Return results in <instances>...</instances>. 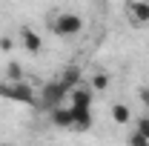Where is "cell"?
<instances>
[{"label": "cell", "mask_w": 149, "mask_h": 146, "mask_svg": "<svg viewBox=\"0 0 149 146\" xmlns=\"http://www.w3.org/2000/svg\"><path fill=\"white\" fill-rule=\"evenodd\" d=\"M80 77H83V72H80L77 66H66L63 72L57 74V80H60V83H63L66 89H74V86L80 83Z\"/></svg>", "instance_id": "9c48e42d"}, {"label": "cell", "mask_w": 149, "mask_h": 146, "mask_svg": "<svg viewBox=\"0 0 149 146\" xmlns=\"http://www.w3.org/2000/svg\"><path fill=\"white\" fill-rule=\"evenodd\" d=\"M112 120H115V123H129L132 120L129 106H126V103H115V106H112Z\"/></svg>", "instance_id": "30bf717a"}, {"label": "cell", "mask_w": 149, "mask_h": 146, "mask_svg": "<svg viewBox=\"0 0 149 146\" xmlns=\"http://www.w3.org/2000/svg\"><path fill=\"white\" fill-rule=\"evenodd\" d=\"M49 117H52V123H55L57 129H72V109L69 106H52L49 109Z\"/></svg>", "instance_id": "52a82bcc"}, {"label": "cell", "mask_w": 149, "mask_h": 146, "mask_svg": "<svg viewBox=\"0 0 149 146\" xmlns=\"http://www.w3.org/2000/svg\"><path fill=\"white\" fill-rule=\"evenodd\" d=\"M49 29L57 37H74L83 32V17L74 15V12H55L49 17Z\"/></svg>", "instance_id": "6da1fadb"}, {"label": "cell", "mask_w": 149, "mask_h": 146, "mask_svg": "<svg viewBox=\"0 0 149 146\" xmlns=\"http://www.w3.org/2000/svg\"><path fill=\"white\" fill-rule=\"evenodd\" d=\"M72 109V129H77V132H89L95 123L92 117V106H69Z\"/></svg>", "instance_id": "5b68a950"}, {"label": "cell", "mask_w": 149, "mask_h": 146, "mask_svg": "<svg viewBox=\"0 0 149 146\" xmlns=\"http://www.w3.org/2000/svg\"><path fill=\"white\" fill-rule=\"evenodd\" d=\"M66 97H69V89H66L60 80H52V83H46V86L40 89V106H43V109H52V106H60Z\"/></svg>", "instance_id": "3957f363"}, {"label": "cell", "mask_w": 149, "mask_h": 146, "mask_svg": "<svg viewBox=\"0 0 149 146\" xmlns=\"http://www.w3.org/2000/svg\"><path fill=\"white\" fill-rule=\"evenodd\" d=\"M129 143H132V146H149V140L141 135V132H138V129H135V132L129 135Z\"/></svg>", "instance_id": "4fadbf2b"}, {"label": "cell", "mask_w": 149, "mask_h": 146, "mask_svg": "<svg viewBox=\"0 0 149 146\" xmlns=\"http://www.w3.org/2000/svg\"><path fill=\"white\" fill-rule=\"evenodd\" d=\"M106 86H109V74H103V72H97L92 77V92H103L106 89Z\"/></svg>", "instance_id": "7c38bea8"}, {"label": "cell", "mask_w": 149, "mask_h": 146, "mask_svg": "<svg viewBox=\"0 0 149 146\" xmlns=\"http://www.w3.org/2000/svg\"><path fill=\"white\" fill-rule=\"evenodd\" d=\"M138 95H141V100H143V103H149V89H141Z\"/></svg>", "instance_id": "2e32d148"}, {"label": "cell", "mask_w": 149, "mask_h": 146, "mask_svg": "<svg viewBox=\"0 0 149 146\" xmlns=\"http://www.w3.org/2000/svg\"><path fill=\"white\" fill-rule=\"evenodd\" d=\"M6 77H9V80H23V66L15 63V60H9V63H6Z\"/></svg>", "instance_id": "8fae6325"}, {"label": "cell", "mask_w": 149, "mask_h": 146, "mask_svg": "<svg viewBox=\"0 0 149 146\" xmlns=\"http://www.w3.org/2000/svg\"><path fill=\"white\" fill-rule=\"evenodd\" d=\"M12 46H15V43H12V40H9V37H0V49H3V52H9V49H12Z\"/></svg>", "instance_id": "9a60e30c"}, {"label": "cell", "mask_w": 149, "mask_h": 146, "mask_svg": "<svg viewBox=\"0 0 149 146\" xmlns=\"http://www.w3.org/2000/svg\"><path fill=\"white\" fill-rule=\"evenodd\" d=\"M20 46L29 52V55H37L40 49H43V37L37 35L35 29H29V26H23L20 29Z\"/></svg>", "instance_id": "8992f818"}, {"label": "cell", "mask_w": 149, "mask_h": 146, "mask_svg": "<svg viewBox=\"0 0 149 146\" xmlns=\"http://www.w3.org/2000/svg\"><path fill=\"white\" fill-rule=\"evenodd\" d=\"M0 97L3 100H12V103H35L37 100L35 89L26 80H9V77L0 80Z\"/></svg>", "instance_id": "7a4b0ae2"}, {"label": "cell", "mask_w": 149, "mask_h": 146, "mask_svg": "<svg viewBox=\"0 0 149 146\" xmlns=\"http://www.w3.org/2000/svg\"><path fill=\"white\" fill-rule=\"evenodd\" d=\"M135 129H138V132H141V135L149 140V117H141V120L135 123Z\"/></svg>", "instance_id": "5bb4252c"}, {"label": "cell", "mask_w": 149, "mask_h": 146, "mask_svg": "<svg viewBox=\"0 0 149 146\" xmlns=\"http://www.w3.org/2000/svg\"><path fill=\"white\" fill-rule=\"evenodd\" d=\"M69 106H92V86L86 89V86H74V89H69Z\"/></svg>", "instance_id": "ba28073f"}, {"label": "cell", "mask_w": 149, "mask_h": 146, "mask_svg": "<svg viewBox=\"0 0 149 146\" xmlns=\"http://www.w3.org/2000/svg\"><path fill=\"white\" fill-rule=\"evenodd\" d=\"M126 15H129L132 26H146L149 23V0H129Z\"/></svg>", "instance_id": "277c9868"}]
</instances>
